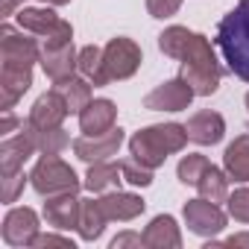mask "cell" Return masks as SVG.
<instances>
[{
    "mask_svg": "<svg viewBox=\"0 0 249 249\" xmlns=\"http://www.w3.org/2000/svg\"><path fill=\"white\" fill-rule=\"evenodd\" d=\"M117 176H123V173H120V164H111V161H94V164L88 167L85 188H88L91 194H100V191H106L108 185H117V182H120Z\"/></svg>",
    "mask_w": 249,
    "mask_h": 249,
    "instance_id": "d4e9b609",
    "label": "cell"
},
{
    "mask_svg": "<svg viewBox=\"0 0 249 249\" xmlns=\"http://www.w3.org/2000/svg\"><path fill=\"white\" fill-rule=\"evenodd\" d=\"M208 167H211V161H208L205 156H199V153H188V156L179 161L176 173H179V182H182V185H196V182L205 176Z\"/></svg>",
    "mask_w": 249,
    "mask_h": 249,
    "instance_id": "83f0119b",
    "label": "cell"
},
{
    "mask_svg": "<svg viewBox=\"0 0 249 249\" xmlns=\"http://www.w3.org/2000/svg\"><path fill=\"white\" fill-rule=\"evenodd\" d=\"M38 234V214L33 208H12L3 220V240L9 246H33Z\"/></svg>",
    "mask_w": 249,
    "mask_h": 249,
    "instance_id": "4fadbf2b",
    "label": "cell"
},
{
    "mask_svg": "<svg viewBox=\"0 0 249 249\" xmlns=\"http://www.w3.org/2000/svg\"><path fill=\"white\" fill-rule=\"evenodd\" d=\"M144 246H150V249H179L182 246V234H179L176 220L170 214H159L144 229Z\"/></svg>",
    "mask_w": 249,
    "mask_h": 249,
    "instance_id": "ffe728a7",
    "label": "cell"
},
{
    "mask_svg": "<svg viewBox=\"0 0 249 249\" xmlns=\"http://www.w3.org/2000/svg\"><path fill=\"white\" fill-rule=\"evenodd\" d=\"M120 144H123V129L111 126V129L103 132V135H82V138H76V141H73V153H76L82 161L94 164V161L111 159V156L120 150Z\"/></svg>",
    "mask_w": 249,
    "mask_h": 249,
    "instance_id": "8fae6325",
    "label": "cell"
},
{
    "mask_svg": "<svg viewBox=\"0 0 249 249\" xmlns=\"http://www.w3.org/2000/svg\"><path fill=\"white\" fill-rule=\"evenodd\" d=\"M120 173H123V179H126L129 185H138V188L153 185V167H147V164H141L135 159L120 161Z\"/></svg>",
    "mask_w": 249,
    "mask_h": 249,
    "instance_id": "f1b7e54d",
    "label": "cell"
},
{
    "mask_svg": "<svg viewBox=\"0 0 249 249\" xmlns=\"http://www.w3.org/2000/svg\"><path fill=\"white\" fill-rule=\"evenodd\" d=\"M33 246H36V249H44V246H62V249H73V240H71V237H59V234H36Z\"/></svg>",
    "mask_w": 249,
    "mask_h": 249,
    "instance_id": "d6a6232c",
    "label": "cell"
},
{
    "mask_svg": "<svg viewBox=\"0 0 249 249\" xmlns=\"http://www.w3.org/2000/svg\"><path fill=\"white\" fill-rule=\"evenodd\" d=\"M120 246H144V234H132V231L117 234V237L111 240V249H120Z\"/></svg>",
    "mask_w": 249,
    "mask_h": 249,
    "instance_id": "836d02e7",
    "label": "cell"
},
{
    "mask_svg": "<svg viewBox=\"0 0 249 249\" xmlns=\"http://www.w3.org/2000/svg\"><path fill=\"white\" fill-rule=\"evenodd\" d=\"M79 214H82V199H76V194H56V196H47L44 202V220L62 231L76 229Z\"/></svg>",
    "mask_w": 249,
    "mask_h": 249,
    "instance_id": "5bb4252c",
    "label": "cell"
},
{
    "mask_svg": "<svg viewBox=\"0 0 249 249\" xmlns=\"http://www.w3.org/2000/svg\"><path fill=\"white\" fill-rule=\"evenodd\" d=\"M27 179H30V176H24V170L3 176V179H0V182H3V188H0V199H3V202H15V199H18V194L24 191Z\"/></svg>",
    "mask_w": 249,
    "mask_h": 249,
    "instance_id": "4dcf8cb0",
    "label": "cell"
},
{
    "mask_svg": "<svg viewBox=\"0 0 249 249\" xmlns=\"http://www.w3.org/2000/svg\"><path fill=\"white\" fill-rule=\"evenodd\" d=\"M196 188H199V196H205V199H211V202H226L229 199V173H223V170H217L214 164L205 170V176L196 182Z\"/></svg>",
    "mask_w": 249,
    "mask_h": 249,
    "instance_id": "cb8c5ba5",
    "label": "cell"
},
{
    "mask_svg": "<svg viewBox=\"0 0 249 249\" xmlns=\"http://www.w3.org/2000/svg\"><path fill=\"white\" fill-rule=\"evenodd\" d=\"M194 97H196L194 88L179 76V79H170V82L153 88V91L144 97V106L153 108V111H182V108L191 106Z\"/></svg>",
    "mask_w": 249,
    "mask_h": 249,
    "instance_id": "30bf717a",
    "label": "cell"
},
{
    "mask_svg": "<svg viewBox=\"0 0 249 249\" xmlns=\"http://www.w3.org/2000/svg\"><path fill=\"white\" fill-rule=\"evenodd\" d=\"M33 188L41 196H56V194H76L79 191V179L76 173L59 159V156H41L38 164L30 173Z\"/></svg>",
    "mask_w": 249,
    "mask_h": 249,
    "instance_id": "277c9868",
    "label": "cell"
},
{
    "mask_svg": "<svg viewBox=\"0 0 249 249\" xmlns=\"http://www.w3.org/2000/svg\"><path fill=\"white\" fill-rule=\"evenodd\" d=\"M103 65L108 79H129L141 68V47L132 38H111L103 47Z\"/></svg>",
    "mask_w": 249,
    "mask_h": 249,
    "instance_id": "8992f818",
    "label": "cell"
},
{
    "mask_svg": "<svg viewBox=\"0 0 249 249\" xmlns=\"http://www.w3.org/2000/svg\"><path fill=\"white\" fill-rule=\"evenodd\" d=\"M106 223H108V217H106L100 199H82V214H79V226H76L79 237L82 240H97L103 234Z\"/></svg>",
    "mask_w": 249,
    "mask_h": 249,
    "instance_id": "7402d4cb",
    "label": "cell"
},
{
    "mask_svg": "<svg viewBox=\"0 0 249 249\" xmlns=\"http://www.w3.org/2000/svg\"><path fill=\"white\" fill-rule=\"evenodd\" d=\"M188 138L208 147V144H217L223 141V132H226V120L217 114V111H196L191 120H188Z\"/></svg>",
    "mask_w": 249,
    "mask_h": 249,
    "instance_id": "ac0fdd59",
    "label": "cell"
},
{
    "mask_svg": "<svg viewBox=\"0 0 249 249\" xmlns=\"http://www.w3.org/2000/svg\"><path fill=\"white\" fill-rule=\"evenodd\" d=\"M100 205H103V211H106L108 220H120V223L135 220L147 208V202L138 194H123V191H114V194L100 196Z\"/></svg>",
    "mask_w": 249,
    "mask_h": 249,
    "instance_id": "d6986e66",
    "label": "cell"
},
{
    "mask_svg": "<svg viewBox=\"0 0 249 249\" xmlns=\"http://www.w3.org/2000/svg\"><path fill=\"white\" fill-rule=\"evenodd\" d=\"M18 24L21 30L33 33V36H41L47 44L44 47H65L73 41V27L68 21H62L56 12L50 9H36V6H24L18 12Z\"/></svg>",
    "mask_w": 249,
    "mask_h": 249,
    "instance_id": "5b68a950",
    "label": "cell"
},
{
    "mask_svg": "<svg viewBox=\"0 0 249 249\" xmlns=\"http://www.w3.org/2000/svg\"><path fill=\"white\" fill-rule=\"evenodd\" d=\"M18 3H21V0H3V3H0V12H3V15H12ZM44 3H53V6H65V3H71V0H44Z\"/></svg>",
    "mask_w": 249,
    "mask_h": 249,
    "instance_id": "e575fe53",
    "label": "cell"
},
{
    "mask_svg": "<svg viewBox=\"0 0 249 249\" xmlns=\"http://www.w3.org/2000/svg\"><path fill=\"white\" fill-rule=\"evenodd\" d=\"M188 144V129L179 123H159L147 126L129 138V156L147 167H161L170 153H179Z\"/></svg>",
    "mask_w": 249,
    "mask_h": 249,
    "instance_id": "3957f363",
    "label": "cell"
},
{
    "mask_svg": "<svg viewBox=\"0 0 249 249\" xmlns=\"http://www.w3.org/2000/svg\"><path fill=\"white\" fill-rule=\"evenodd\" d=\"M223 167L229 173V179L234 182H249V135L234 138L226 153H223Z\"/></svg>",
    "mask_w": 249,
    "mask_h": 249,
    "instance_id": "44dd1931",
    "label": "cell"
},
{
    "mask_svg": "<svg viewBox=\"0 0 249 249\" xmlns=\"http://www.w3.org/2000/svg\"><path fill=\"white\" fill-rule=\"evenodd\" d=\"M117 108L111 100H91L82 111H79V129L85 135H103L114 126Z\"/></svg>",
    "mask_w": 249,
    "mask_h": 249,
    "instance_id": "e0dca14e",
    "label": "cell"
},
{
    "mask_svg": "<svg viewBox=\"0 0 249 249\" xmlns=\"http://www.w3.org/2000/svg\"><path fill=\"white\" fill-rule=\"evenodd\" d=\"M33 85V68H3L0 71V108L9 111Z\"/></svg>",
    "mask_w": 249,
    "mask_h": 249,
    "instance_id": "2e32d148",
    "label": "cell"
},
{
    "mask_svg": "<svg viewBox=\"0 0 249 249\" xmlns=\"http://www.w3.org/2000/svg\"><path fill=\"white\" fill-rule=\"evenodd\" d=\"M226 205H229V214H231L234 220L249 223V188H237L234 194H229Z\"/></svg>",
    "mask_w": 249,
    "mask_h": 249,
    "instance_id": "f546056e",
    "label": "cell"
},
{
    "mask_svg": "<svg viewBox=\"0 0 249 249\" xmlns=\"http://www.w3.org/2000/svg\"><path fill=\"white\" fill-rule=\"evenodd\" d=\"M246 108H249V94H246Z\"/></svg>",
    "mask_w": 249,
    "mask_h": 249,
    "instance_id": "74e56055",
    "label": "cell"
},
{
    "mask_svg": "<svg viewBox=\"0 0 249 249\" xmlns=\"http://www.w3.org/2000/svg\"><path fill=\"white\" fill-rule=\"evenodd\" d=\"M220 246H249V231H243V234H231V237H226Z\"/></svg>",
    "mask_w": 249,
    "mask_h": 249,
    "instance_id": "8d00e7d4",
    "label": "cell"
},
{
    "mask_svg": "<svg viewBox=\"0 0 249 249\" xmlns=\"http://www.w3.org/2000/svg\"><path fill=\"white\" fill-rule=\"evenodd\" d=\"M30 123V120H27ZM33 126V123H30ZM33 135H36V144H38V153L41 156H59L68 144H71V138L65 135V129L59 126V129H36L33 126Z\"/></svg>",
    "mask_w": 249,
    "mask_h": 249,
    "instance_id": "4316f807",
    "label": "cell"
},
{
    "mask_svg": "<svg viewBox=\"0 0 249 249\" xmlns=\"http://www.w3.org/2000/svg\"><path fill=\"white\" fill-rule=\"evenodd\" d=\"M0 59H3V68H33L41 59V53L36 38L18 36L9 24H3V30H0Z\"/></svg>",
    "mask_w": 249,
    "mask_h": 249,
    "instance_id": "52a82bcc",
    "label": "cell"
},
{
    "mask_svg": "<svg viewBox=\"0 0 249 249\" xmlns=\"http://www.w3.org/2000/svg\"><path fill=\"white\" fill-rule=\"evenodd\" d=\"M214 41L229 71L237 79L249 82V0H240L229 15H223V21L217 24Z\"/></svg>",
    "mask_w": 249,
    "mask_h": 249,
    "instance_id": "7a4b0ae2",
    "label": "cell"
},
{
    "mask_svg": "<svg viewBox=\"0 0 249 249\" xmlns=\"http://www.w3.org/2000/svg\"><path fill=\"white\" fill-rule=\"evenodd\" d=\"M41 68L44 73L53 79V85L65 82L73 76V71L79 68V53L73 50V44H65V47H44L41 53Z\"/></svg>",
    "mask_w": 249,
    "mask_h": 249,
    "instance_id": "9a60e30c",
    "label": "cell"
},
{
    "mask_svg": "<svg viewBox=\"0 0 249 249\" xmlns=\"http://www.w3.org/2000/svg\"><path fill=\"white\" fill-rule=\"evenodd\" d=\"M182 6V0H147V12L153 18H170Z\"/></svg>",
    "mask_w": 249,
    "mask_h": 249,
    "instance_id": "1f68e13d",
    "label": "cell"
},
{
    "mask_svg": "<svg viewBox=\"0 0 249 249\" xmlns=\"http://www.w3.org/2000/svg\"><path fill=\"white\" fill-rule=\"evenodd\" d=\"M185 223L194 234H202V237H211L217 231L226 229V214L217 202L199 196V199H188L185 202Z\"/></svg>",
    "mask_w": 249,
    "mask_h": 249,
    "instance_id": "9c48e42d",
    "label": "cell"
},
{
    "mask_svg": "<svg viewBox=\"0 0 249 249\" xmlns=\"http://www.w3.org/2000/svg\"><path fill=\"white\" fill-rule=\"evenodd\" d=\"M68 114H71V108H68L62 91L53 88V91L41 94V97L33 103V108H30V123H33L36 129H59L62 120H65Z\"/></svg>",
    "mask_w": 249,
    "mask_h": 249,
    "instance_id": "7c38bea8",
    "label": "cell"
},
{
    "mask_svg": "<svg viewBox=\"0 0 249 249\" xmlns=\"http://www.w3.org/2000/svg\"><path fill=\"white\" fill-rule=\"evenodd\" d=\"M79 73L85 79H91L94 85H108V73H106V65H103V50L100 47H82L79 50Z\"/></svg>",
    "mask_w": 249,
    "mask_h": 249,
    "instance_id": "603a6c76",
    "label": "cell"
},
{
    "mask_svg": "<svg viewBox=\"0 0 249 249\" xmlns=\"http://www.w3.org/2000/svg\"><path fill=\"white\" fill-rule=\"evenodd\" d=\"M38 150L36 135L30 123H21V132L18 135H6L3 144H0V176H9L18 173L24 167V161Z\"/></svg>",
    "mask_w": 249,
    "mask_h": 249,
    "instance_id": "ba28073f",
    "label": "cell"
},
{
    "mask_svg": "<svg viewBox=\"0 0 249 249\" xmlns=\"http://www.w3.org/2000/svg\"><path fill=\"white\" fill-rule=\"evenodd\" d=\"M159 47L170 59H182V79L194 88L196 97H211L220 85L223 68L205 36L185 27H167L159 36Z\"/></svg>",
    "mask_w": 249,
    "mask_h": 249,
    "instance_id": "6da1fadb",
    "label": "cell"
},
{
    "mask_svg": "<svg viewBox=\"0 0 249 249\" xmlns=\"http://www.w3.org/2000/svg\"><path fill=\"white\" fill-rule=\"evenodd\" d=\"M56 88L62 91V97H65V103H68L71 114H79V111H82V108L91 103V85H88L85 79H76V76H71V79L59 82Z\"/></svg>",
    "mask_w": 249,
    "mask_h": 249,
    "instance_id": "484cf974",
    "label": "cell"
},
{
    "mask_svg": "<svg viewBox=\"0 0 249 249\" xmlns=\"http://www.w3.org/2000/svg\"><path fill=\"white\" fill-rule=\"evenodd\" d=\"M18 126V120L12 117V111H3V120H0V132H3V138L6 135H12V129Z\"/></svg>",
    "mask_w": 249,
    "mask_h": 249,
    "instance_id": "d590c367",
    "label": "cell"
}]
</instances>
